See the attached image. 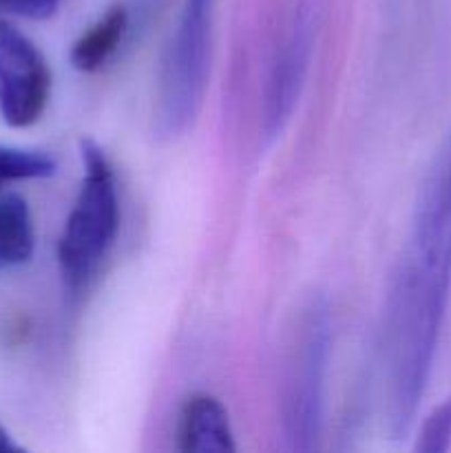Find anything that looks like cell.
<instances>
[{"mask_svg": "<svg viewBox=\"0 0 451 453\" xmlns=\"http://www.w3.org/2000/svg\"><path fill=\"white\" fill-rule=\"evenodd\" d=\"M451 292V133L433 155L409 237L385 296L380 365L394 438L414 425L432 376Z\"/></svg>", "mask_w": 451, "mask_h": 453, "instance_id": "cell-1", "label": "cell"}, {"mask_svg": "<svg viewBox=\"0 0 451 453\" xmlns=\"http://www.w3.org/2000/svg\"><path fill=\"white\" fill-rule=\"evenodd\" d=\"M80 157L84 168L82 181L57 243L62 279L73 292L87 286L109 255L119 226L118 188L104 150L96 142L84 140L80 144Z\"/></svg>", "mask_w": 451, "mask_h": 453, "instance_id": "cell-2", "label": "cell"}, {"mask_svg": "<svg viewBox=\"0 0 451 453\" xmlns=\"http://www.w3.org/2000/svg\"><path fill=\"white\" fill-rule=\"evenodd\" d=\"M215 0H186L164 51L157 78L155 131L159 137L181 135L202 109L210 66V34Z\"/></svg>", "mask_w": 451, "mask_h": 453, "instance_id": "cell-3", "label": "cell"}, {"mask_svg": "<svg viewBox=\"0 0 451 453\" xmlns=\"http://www.w3.org/2000/svg\"><path fill=\"white\" fill-rule=\"evenodd\" d=\"M330 361V312L312 299L301 312L287 354L281 425L292 451H312L323 432L325 374Z\"/></svg>", "mask_w": 451, "mask_h": 453, "instance_id": "cell-4", "label": "cell"}, {"mask_svg": "<svg viewBox=\"0 0 451 453\" xmlns=\"http://www.w3.org/2000/svg\"><path fill=\"white\" fill-rule=\"evenodd\" d=\"M51 96V69L40 49L11 22L0 20V118L25 128L42 118Z\"/></svg>", "mask_w": 451, "mask_h": 453, "instance_id": "cell-5", "label": "cell"}, {"mask_svg": "<svg viewBox=\"0 0 451 453\" xmlns=\"http://www.w3.org/2000/svg\"><path fill=\"white\" fill-rule=\"evenodd\" d=\"M314 16H317L314 4L303 0L270 71L268 88H265L264 127H261L268 142H272L290 122L301 91H303L310 60H312L314 31H317Z\"/></svg>", "mask_w": 451, "mask_h": 453, "instance_id": "cell-6", "label": "cell"}, {"mask_svg": "<svg viewBox=\"0 0 451 453\" xmlns=\"http://www.w3.org/2000/svg\"><path fill=\"white\" fill-rule=\"evenodd\" d=\"M177 447L186 453L234 451L233 427L226 407L210 394L186 398L177 418Z\"/></svg>", "mask_w": 451, "mask_h": 453, "instance_id": "cell-7", "label": "cell"}, {"mask_svg": "<svg viewBox=\"0 0 451 453\" xmlns=\"http://www.w3.org/2000/svg\"><path fill=\"white\" fill-rule=\"evenodd\" d=\"M128 34V13L124 7H113L88 27L71 49V65L78 71L91 73L111 60Z\"/></svg>", "mask_w": 451, "mask_h": 453, "instance_id": "cell-8", "label": "cell"}, {"mask_svg": "<svg viewBox=\"0 0 451 453\" xmlns=\"http://www.w3.org/2000/svg\"><path fill=\"white\" fill-rule=\"evenodd\" d=\"M35 234L29 206L18 195L0 197V270L27 264L34 255Z\"/></svg>", "mask_w": 451, "mask_h": 453, "instance_id": "cell-9", "label": "cell"}, {"mask_svg": "<svg viewBox=\"0 0 451 453\" xmlns=\"http://www.w3.org/2000/svg\"><path fill=\"white\" fill-rule=\"evenodd\" d=\"M56 173V162L42 150L0 146V188L11 181L44 180Z\"/></svg>", "mask_w": 451, "mask_h": 453, "instance_id": "cell-10", "label": "cell"}, {"mask_svg": "<svg viewBox=\"0 0 451 453\" xmlns=\"http://www.w3.org/2000/svg\"><path fill=\"white\" fill-rule=\"evenodd\" d=\"M416 449L420 453H445L451 449V398L433 407L432 414L423 420Z\"/></svg>", "mask_w": 451, "mask_h": 453, "instance_id": "cell-11", "label": "cell"}, {"mask_svg": "<svg viewBox=\"0 0 451 453\" xmlns=\"http://www.w3.org/2000/svg\"><path fill=\"white\" fill-rule=\"evenodd\" d=\"M60 0H0V13L27 20H44L56 13Z\"/></svg>", "mask_w": 451, "mask_h": 453, "instance_id": "cell-12", "label": "cell"}, {"mask_svg": "<svg viewBox=\"0 0 451 453\" xmlns=\"http://www.w3.org/2000/svg\"><path fill=\"white\" fill-rule=\"evenodd\" d=\"M18 449H20V447H18L16 442L9 438V434L0 427V451H18Z\"/></svg>", "mask_w": 451, "mask_h": 453, "instance_id": "cell-13", "label": "cell"}]
</instances>
